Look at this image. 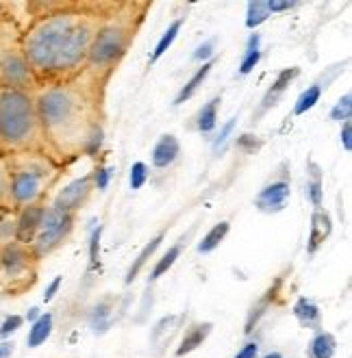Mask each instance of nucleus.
<instances>
[{"label":"nucleus","mask_w":352,"mask_h":358,"mask_svg":"<svg viewBox=\"0 0 352 358\" xmlns=\"http://www.w3.org/2000/svg\"><path fill=\"white\" fill-rule=\"evenodd\" d=\"M90 29L72 13L48 15L24 35L22 52L33 74L72 70L90 50Z\"/></svg>","instance_id":"f257e3e1"},{"label":"nucleus","mask_w":352,"mask_h":358,"mask_svg":"<svg viewBox=\"0 0 352 358\" xmlns=\"http://www.w3.org/2000/svg\"><path fill=\"white\" fill-rule=\"evenodd\" d=\"M37 137L35 102L27 92L0 87V150L20 155Z\"/></svg>","instance_id":"f03ea898"},{"label":"nucleus","mask_w":352,"mask_h":358,"mask_svg":"<svg viewBox=\"0 0 352 358\" xmlns=\"http://www.w3.org/2000/svg\"><path fill=\"white\" fill-rule=\"evenodd\" d=\"M37 122L44 126L48 133H59L68 129L76 115V100L66 87H50L39 94L35 102Z\"/></svg>","instance_id":"7ed1b4c3"},{"label":"nucleus","mask_w":352,"mask_h":358,"mask_svg":"<svg viewBox=\"0 0 352 358\" xmlns=\"http://www.w3.org/2000/svg\"><path fill=\"white\" fill-rule=\"evenodd\" d=\"M9 176H11V200L13 206H29L41 194V185L46 180V167L37 165L24 157H7Z\"/></svg>","instance_id":"20e7f679"},{"label":"nucleus","mask_w":352,"mask_h":358,"mask_svg":"<svg viewBox=\"0 0 352 358\" xmlns=\"http://www.w3.org/2000/svg\"><path fill=\"white\" fill-rule=\"evenodd\" d=\"M70 226H72V213H68V210H64V208H57V206L46 208L37 235L31 243L33 255L35 257L48 255L52 248H57L61 241H64Z\"/></svg>","instance_id":"39448f33"},{"label":"nucleus","mask_w":352,"mask_h":358,"mask_svg":"<svg viewBox=\"0 0 352 358\" xmlns=\"http://www.w3.org/2000/svg\"><path fill=\"white\" fill-rule=\"evenodd\" d=\"M35 85V74L20 48H5L0 52V87L27 92Z\"/></svg>","instance_id":"423d86ee"},{"label":"nucleus","mask_w":352,"mask_h":358,"mask_svg":"<svg viewBox=\"0 0 352 358\" xmlns=\"http://www.w3.org/2000/svg\"><path fill=\"white\" fill-rule=\"evenodd\" d=\"M31 261H33V255L27 245H20L13 241L5 248H0V273H3V278L11 282L24 278V273L31 267Z\"/></svg>","instance_id":"0eeeda50"},{"label":"nucleus","mask_w":352,"mask_h":358,"mask_svg":"<svg viewBox=\"0 0 352 358\" xmlns=\"http://www.w3.org/2000/svg\"><path fill=\"white\" fill-rule=\"evenodd\" d=\"M124 44H127V39H124L122 29L115 27L102 29L94 39V46L90 48V57L94 63H109L122 55Z\"/></svg>","instance_id":"6e6552de"},{"label":"nucleus","mask_w":352,"mask_h":358,"mask_svg":"<svg viewBox=\"0 0 352 358\" xmlns=\"http://www.w3.org/2000/svg\"><path fill=\"white\" fill-rule=\"evenodd\" d=\"M44 206H37V204H29V206H22L20 208V215L15 217V243L20 245H31L37 230H39V224H41V217H44Z\"/></svg>","instance_id":"1a4fd4ad"},{"label":"nucleus","mask_w":352,"mask_h":358,"mask_svg":"<svg viewBox=\"0 0 352 358\" xmlns=\"http://www.w3.org/2000/svg\"><path fill=\"white\" fill-rule=\"evenodd\" d=\"M289 194H292V189H289V182L285 180L267 185L257 196V208L263 210V213H279V210L285 208Z\"/></svg>","instance_id":"9d476101"},{"label":"nucleus","mask_w":352,"mask_h":358,"mask_svg":"<svg viewBox=\"0 0 352 358\" xmlns=\"http://www.w3.org/2000/svg\"><path fill=\"white\" fill-rule=\"evenodd\" d=\"M87 194H90V176H83V178L70 182V185L64 189V192H61V194L57 196L55 206L68 210V213H72V210H74L76 206H80V202L87 198Z\"/></svg>","instance_id":"9b49d317"},{"label":"nucleus","mask_w":352,"mask_h":358,"mask_svg":"<svg viewBox=\"0 0 352 358\" xmlns=\"http://www.w3.org/2000/svg\"><path fill=\"white\" fill-rule=\"evenodd\" d=\"M330 230H333V224H330V217L324 210H316L311 217V230H309V243H307V252L309 255H316L318 248L328 239Z\"/></svg>","instance_id":"f8f14e48"},{"label":"nucleus","mask_w":352,"mask_h":358,"mask_svg":"<svg viewBox=\"0 0 352 358\" xmlns=\"http://www.w3.org/2000/svg\"><path fill=\"white\" fill-rule=\"evenodd\" d=\"M181 152V143L174 135H163L153 148V165L155 167H168L176 161Z\"/></svg>","instance_id":"ddd939ff"},{"label":"nucleus","mask_w":352,"mask_h":358,"mask_svg":"<svg viewBox=\"0 0 352 358\" xmlns=\"http://www.w3.org/2000/svg\"><path fill=\"white\" fill-rule=\"evenodd\" d=\"M298 74H300L298 68H287V70H283V72L276 76L274 85H272L270 90H267V94L263 96V102H261L259 113H265L270 107H274V104L279 102V98H281V96L285 94V90L289 87V83H292Z\"/></svg>","instance_id":"4468645a"},{"label":"nucleus","mask_w":352,"mask_h":358,"mask_svg":"<svg viewBox=\"0 0 352 358\" xmlns=\"http://www.w3.org/2000/svg\"><path fill=\"white\" fill-rule=\"evenodd\" d=\"M211 330H213V324H211V322L194 324L192 328H188V332H185L181 345L176 348V356H185V354H190V352L198 350V348L206 341V336L211 334Z\"/></svg>","instance_id":"2eb2a0df"},{"label":"nucleus","mask_w":352,"mask_h":358,"mask_svg":"<svg viewBox=\"0 0 352 358\" xmlns=\"http://www.w3.org/2000/svg\"><path fill=\"white\" fill-rule=\"evenodd\" d=\"M111 322H113V300L111 298H105L100 300L92 313H90V326L96 334H105L109 328H111Z\"/></svg>","instance_id":"dca6fc26"},{"label":"nucleus","mask_w":352,"mask_h":358,"mask_svg":"<svg viewBox=\"0 0 352 358\" xmlns=\"http://www.w3.org/2000/svg\"><path fill=\"white\" fill-rule=\"evenodd\" d=\"M294 317L304 326V328H314L318 330L322 326V313L318 308L316 302L307 300V298H300L296 304H294Z\"/></svg>","instance_id":"f3484780"},{"label":"nucleus","mask_w":352,"mask_h":358,"mask_svg":"<svg viewBox=\"0 0 352 358\" xmlns=\"http://www.w3.org/2000/svg\"><path fill=\"white\" fill-rule=\"evenodd\" d=\"M337 352V339L330 332L320 330L309 343V358H333Z\"/></svg>","instance_id":"a211bd4d"},{"label":"nucleus","mask_w":352,"mask_h":358,"mask_svg":"<svg viewBox=\"0 0 352 358\" xmlns=\"http://www.w3.org/2000/svg\"><path fill=\"white\" fill-rule=\"evenodd\" d=\"M50 334H52V315L44 313V315H39L37 322L31 324L27 343H29V348H39L41 343H46V339Z\"/></svg>","instance_id":"6ab92c4d"},{"label":"nucleus","mask_w":352,"mask_h":358,"mask_svg":"<svg viewBox=\"0 0 352 358\" xmlns=\"http://www.w3.org/2000/svg\"><path fill=\"white\" fill-rule=\"evenodd\" d=\"M161 241H163V233L159 235V237H155L150 243H146V245H143V250L139 252V255H137V259H135V263L131 265V269H129V273H127V278H124V282H127V285H131L137 276H139V271L143 269V265H146L148 263V259L155 255V252H157V248L161 245Z\"/></svg>","instance_id":"aec40b11"},{"label":"nucleus","mask_w":352,"mask_h":358,"mask_svg":"<svg viewBox=\"0 0 352 358\" xmlns=\"http://www.w3.org/2000/svg\"><path fill=\"white\" fill-rule=\"evenodd\" d=\"M211 68H213V61H206V63H202V68L188 80V85H185L181 92H178V96H176V100H174V104H183V102H188L196 92H198V87L202 85V80L209 76V72H211Z\"/></svg>","instance_id":"412c9836"},{"label":"nucleus","mask_w":352,"mask_h":358,"mask_svg":"<svg viewBox=\"0 0 352 358\" xmlns=\"http://www.w3.org/2000/svg\"><path fill=\"white\" fill-rule=\"evenodd\" d=\"M229 222H220V224H216L209 233H206L204 237H202V241L198 243V252H202V255H209V252H213L222 241H224V237L229 235Z\"/></svg>","instance_id":"4be33fe9"},{"label":"nucleus","mask_w":352,"mask_h":358,"mask_svg":"<svg viewBox=\"0 0 352 358\" xmlns=\"http://www.w3.org/2000/svg\"><path fill=\"white\" fill-rule=\"evenodd\" d=\"M220 98H213L211 102H206L198 113V131L200 133H211L218 124V107H220Z\"/></svg>","instance_id":"5701e85b"},{"label":"nucleus","mask_w":352,"mask_h":358,"mask_svg":"<svg viewBox=\"0 0 352 358\" xmlns=\"http://www.w3.org/2000/svg\"><path fill=\"white\" fill-rule=\"evenodd\" d=\"M13 200H11V176H9V163L7 157L0 155V210L3 208H11Z\"/></svg>","instance_id":"b1692460"},{"label":"nucleus","mask_w":352,"mask_h":358,"mask_svg":"<svg viewBox=\"0 0 352 358\" xmlns=\"http://www.w3.org/2000/svg\"><path fill=\"white\" fill-rule=\"evenodd\" d=\"M320 96H322V85H320V83H316V85H311V87H307V90L298 96V100H296L294 113H296V115H302V113H307L309 109H314L316 104L320 102Z\"/></svg>","instance_id":"393cba45"},{"label":"nucleus","mask_w":352,"mask_h":358,"mask_svg":"<svg viewBox=\"0 0 352 358\" xmlns=\"http://www.w3.org/2000/svg\"><path fill=\"white\" fill-rule=\"evenodd\" d=\"M267 17H270V7H267V3L255 0V3L248 5V11H246V27H248V29H257L259 24L265 22Z\"/></svg>","instance_id":"a878e982"},{"label":"nucleus","mask_w":352,"mask_h":358,"mask_svg":"<svg viewBox=\"0 0 352 358\" xmlns=\"http://www.w3.org/2000/svg\"><path fill=\"white\" fill-rule=\"evenodd\" d=\"M274 291H276V289H270V291H267L265 296L257 302V306H253L251 315H248V320H246V334H251V332L255 330V326L259 324V320L265 315V308L270 306V300L274 298Z\"/></svg>","instance_id":"bb28decb"},{"label":"nucleus","mask_w":352,"mask_h":358,"mask_svg":"<svg viewBox=\"0 0 352 358\" xmlns=\"http://www.w3.org/2000/svg\"><path fill=\"white\" fill-rule=\"evenodd\" d=\"M181 257V243H176V245H172L165 255L159 259V263L155 265V269L150 271V280H159L165 271H168L174 263H176V259Z\"/></svg>","instance_id":"cd10ccee"},{"label":"nucleus","mask_w":352,"mask_h":358,"mask_svg":"<svg viewBox=\"0 0 352 358\" xmlns=\"http://www.w3.org/2000/svg\"><path fill=\"white\" fill-rule=\"evenodd\" d=\"M181 27H183V20H176V22H172V24H170V29L163 33V37L159 39V44H157V48H155V52H153V61L161 59L165 52H168V48L174 44V39H176V35H178Z\"/></svg>","instance_id":"c85d7f7f"},{"label":"nucleus","mask_w":352,"mask_h":358,"mask_svg":"<svg viewBox=\"0 0 352 358\" xmlns=\"http://www.w3.org/2000/svg\"><path fill=\"white\" fill-rule=\"evenodd\" d=\"M350 115H352V96L346 94L333 109H330V120L335 122H350Z\"/></svg>","instance_id":"c756f323"},{"label":"nucleus","mask_w":352,"mask_h":358,"mask_svg":"<svg viewBox=\"0 0 352 358\" xmlns=\"http://www.w3.org/2000/svg\"><path fill=\"white\" fill-rule=\"evenodd\" d=\"M146 178H148V165L141 163V161L133 163V167H131V189H141L143 182H146Z\"/></svg>","instance_id":"7c9ffc66"},{"label":"nucleus","mask_w":352,"mask_h":358,"mask_svg":"<svg viewBox=\"0 0 352 358\" xmlns=\"http://www.w3.org/2000/svg\"><path fill=\"white\" fill-rule=\"evenodd\" d=\"M22 324H24L22 315H9V317L3 322V326H0V339H7V336L17 332L20 328H22Z\"/></svg>","instance_id":"2f4dec72"},{"label":"nucleus","mask_w":352,"mask_h":358,"mask_svg":"<svg viewBox=\"0 0 352 358\" xmlns=\"http://www.w3.org/2000/svg\"><path fill=\"white\" fill-rule=\"evenodd\" d=\"M307 192H309V198H311V204L318 206V210H320V204H322V180H320V176H316L311 182L307 185Z\"/></svg>","instance_id":"473e14b6"},{"label":"nucleus","mask_w":352,"mask_h":358,"mask_svg":"<svg viewBox=\"0 0 352 358\" xmlns=\"http://www.w3.org/2000/svg\"><path fill=\"white\" fill-rule=\"evenodd\" d=\"M259 59H261V50H257V52H246L241 66H239V74H251L255 70V66L259 63Z\"/></svg>","instance_id":"72a5a7b5"},{"label":"nucleus","mask_w":352,"mask_h":358,"mask_svg":"<svg viewBox=\"0 0 352 358\" xmlns=\"http://www.w3.org/2000/svg\"><path fill=\"white\" fill-rule=\"evenodd\" d=\"M100 235H102V226H98L92 237H90V263L96 265L98 263V250H100Z\"/></svg>","instance_id":"f704fd0d"},{"label":"nucleus","mask_w":352,"mask_h":358,"mask_svg":"<svg viewBox=\"0 0 352 358\" xmlns=\"http://www.w3.org/2000/svg\"><path fill=\"white\" fill-rule=\"evenodd\" d=\"M235 124H237V117H233V120H229L224 126H222V131H220V135L216 137V141H213V148H220V145L229 139V135L233 133V129H235Z\"/></svg>","instance_id":"c9c22d12"},{"label":"nucleus","mask_w":352,"mask_h":358,"mask_svg":"<svg viewBox=\"0 0 352 358\" xmlns=\"http://www.w3.org/2000/svg\"><path fill=\"white\" fill-rule=\"evenodd\" d=\"M257 356H259V345L255 341H251V343H246L233 358H257Z\"/></svg>","instance_id":"e433bc0d"},{"label":"nucleus","mask_w":352,"mask_h":358,"mask_svg":"<svg viewBox=\"0 0 352 358\" xmlns=\"http://www.w3.org/2000/svg\"><path fill=\"white\" fill-rule=\"evenodd\" d=\"M237 148H241V150H246V152H251V150L259 148V141H257L253 135H241V137L237 139Z\"/></svg>","instance_id":"4c0bfd02"},{"label":"nucleus","mask_w":352,"mask_h":358,"mask_svg":"<svg viewBox=\"0 0 352 358\" xmlns=\"http://www.w3.org/2000/svg\"><path fill=\"white\" fill-rule=\"evenodd\" d=\"M111 174H113L111 167H102V170H98V172H96V187H98V189H107Z\"/></svg>","instance_id":"58836bf2"},{"label":"nucleus","mask_w":352,"mask_h":358,"mask_svg":"<svg viewBox=\"0 0 352 358\" xmlns=\"http://www.w3.org/2000/svg\"><path fill=\"white\" fill-rule=\"evenodd\" d=\"M211 55H213V39L204 41V44L194 52V59H196V61H204V59H209Z\"/></svg>","instance_id":"ea45409f"},{"label":"nucleus","mask_w":352,"mask_h":358,"mask_svg":"<svg viewBox=\"0 0 352 358\" xmlns=\"http://www.w3.org/2000/svg\"><path fill=\"white\" fill-rule=\"evenodd\" d=\"M342 145H344L346 152L352 150V126H350V122H344V126H342Z\"/></svg>","instance_id":"a19ab883"},{"label":"nucleus","mask_w":352,"mask_h":358,"mask_svg":"<svg viewBox=\"0 0 352 358\" xmlns=\"http://www.w3.org/2000/svg\"><path fill=\"white\" fill-rule=\"evenodd\" d=\"M61 282H64V278L61 276H57L50 285H48V289H46V293H44V302H50L55 296H57V291H59V287H61Z\"/></svg>","instance_id":"79ce46f5"},{"label":"nucleus","mask_w":352,"mask_h":358,"mask_svg":"<svg viewBox=\"0 0 352 358\" xmlns=\"http://www.w3.org/2000/svg\"><path fill=\"white\" fill-rule=\"evenodd\" d=\"M100 143H102V131H100V129H96V131H94V135H92V139H90L87 152H90V155H94V152L100 148Z\"/></svg>","instance_id":"37998d69"},{"label":"nucleus","mask_w":352,"mask_h":358,"mask_svg":"<svg viewBox=\"0 0 352 358\" xmlns=\"http://www.w3.org/2000/svg\"><path fill=\"white\" fill-rule=\"evenodd\" d=\"M298 3H276V0H270V3H267V7H270V13H274V11H287V9H292Z\"/></svg>","instance_id":"c03bdc74"},{"label":"nucleus","mask_w":352,"mask_h":358,"mask_svg":"<svg viewBox=\"0 0 352 358\" xmlns=\"http://www.w3.org/2000/svg\"><path fill=\"white\" fill-rule=\"evenodd\" d=\"M259 44H261V35L259 33H253L251 39H248V50L246 52H257L259 50Z\"/></svg>","instance_id":"a18cd8bd"},{"label":"nucleus","mask_w":352,"mask_h":358,"mask_svg":"<svg viewBox=\"0 0 352 358\" xmlns=\"http://www.w3.org/2000/svg\"><path fill=\"white\" fill-rule=\"evenodd\" d=\"M13 354V343L11 341H3L0 343V358H9Z\"/></svg>","instance_id":"49530a36"},{"label":"nucleus","mask_w":352,"mask_h":358,"mask_svg":"<svg viewBox=\"0 0 352 358\" xmlns=\"http://www.w3.org/2000/svg\"><path fill=\"white\" fill-rule=\"evenodd\" d=\"M39 315H41V313H39V308H37V306H33V308L27 313V320L33 324V322H37V320H39Z\"/></svg>","instance_id":"de8ad7c7"},{"label":"nucleus","mask_w":352,"mask_h":358,"mask_svg":"<svg viewBox=\"0 0 352 358\" xmlns=\"http://www.w3.org/2000/svg\"><path fill=\"white\" fill-rule=\"evenodd\" d=\"M263 358H283V354L281 352H270V354H265Z\"/></svg>","instance_id":"09e8293b"},{"label":"nucleus","mask_w":352,"mask_h":358,"mask_svg":"<svg viewBox=\"0 0 352 358\" xmlns=\"http://www.w3.org/2000/svg\"><path fill=\"white\" fill-rule=\"evenodd\" d=\"M0 17H3V5H0Z\"/></svg>","instance_id":"8fccbe9b"}]
</instances>
